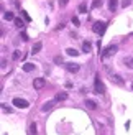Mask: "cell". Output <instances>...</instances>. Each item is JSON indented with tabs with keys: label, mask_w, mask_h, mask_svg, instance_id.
Returning <instances> with one entry per match:
<instances>
[{
	"label": "cell",
	"mask_w": 133,
	"mask_h": 135,
	"mask_svg": "<svg viewBox=\"0 0 133 135\" xmlns=\"http://www.w3.org/2000/svg\"><path fill=\"white\" fill-rule=\"evenodd\" d=\"M20 56H22V51L15 50V51H13V55H12V59H13V61H17V59H20Z\"/></svg>",
	"instance_id": "18"
},
{
	"label": "cell",
	"mask_w": 133,
	"mask_h": 135,
	"mask_svg": "<svg viewBox=\"0 0 133 135\" xmlns=\"http://www.w3.org/2000/svg\"><path fill=\"white\" fill-rule=\"evenodd\" d=\"M85 105H87L89 109H92V110H95V109H97V102H94V100H90V99L85 100Z\"/></svg>",
	"instance_id": "14"
},
{
	"label": "cell",
	"mask_w": 133,
	"mask_h": 135,
	"mask_svg": "<svg viewBox=\"0 0 133 135\" xmlns=\"http://www.w3.org/2000/svg\"><path fill=\"white\" fill-rule=\"evenodd\" d=\"M54 63H56V64H63V58H61V56H56V58H54Z\"/></svg>",
	"instance_id": "25"
},
{
	"label": "cell",
	"mask_w": 133,
	"mask_h": 135,
	"mask_svg": "<svg viewBox=\"0 0 133 135\" xmlns=\"http://www.w3.org/2000/svg\"><path fill=\"white\" fill-rule=\"evenodd\" d=\"M22 69H23L25 73H31V71H35V64H33V63H25V64L22 66Z\"/></svg>",
	"instance_id": "10"
},
{
	"label": "cell",
	"mask_w": 133,
	"mask_h": 135,
	"mask_svg": "<svg viewBox=\"0 0 133 135\" xmlns=\"http://www.w3.org/2000/svg\"><path fill=\"white\" fill-rule=\"evenodd\" d=\"M95 92L97 94H104L105 92V86L100 83V79H99V78H95Z\"/></svg>",
	"instance_id": "5"
},
{
	"label": "cell",
	"mask_w": 133,
	"mask_h": 135,
	"mask_svg": "<svg viewBox=\"0 0 133 135\" xmlns=\"http://www.w3.org/2000/svg\"><path fill=\"white\" fill-rule=\"evenodd\" d=\"M44 84H46L44 78H36L35 81H33V87H35V89H43Z\"/></svg>",
	"instance_id": "4"
},
{
	"label": "cell",
	"mask_w": 133,
	"mask_h": 135,
	"mask_svg": "<svg viewBox=\"0 0 133 135\" xmlns=\"http://www.w3.org/2000/svg\"><path fill=\"white\" fill-rule=\"evenodd\" d=\"M68 99V94L66 92H58L56 94V100H66Z\"/></svg>",
	"instance_id": "16"
},
{
	"label": "cell",
	"mask_w": 133,
	"mask_h": 135,
	"mask_svg": "<svg viewBox=\"0 0 133 135\" xmlns=\"http://www.w3.org/2000/svg\"><path fill=\"white\" fill-rule=\"evenodd\" d=\"M3 18H5V20H15V17H13L12 12H5V13H3Z\"/></svg>",
	"instance_id": "21"
},
{
	"label": "cell",
	"mask_w": 133,
	"mask_h": 135,
	"mask_svg": "<svg viewBox=\"0 0 133 135\" xmlns=\"http://www.w3.org/2000/svg\"><path fill=\"white\" fill-rule=\"evenodd\" d=\"M123 66H125V68H128V69H133V56L123 58Z\"/></svg>",
	"instance_id": "8"
},
{
	"label": "cell",
	"mask_w": 133,
	"mask_h": 135,
	"mask_svg": "<svg viewBox=\"0 0 133 135\" xmlns=\"http://www.w3.org/2000/svg\"><path fill=\"white\" fill-rule=\"evenodd\" d=\"M41 48H43V43L41 41H36L35 45H33V48H31V53H33V55H36V53L41 51Z\"/></svg>",
	"instance_id": "9"
},
{
	"label": "cell",
	"mask_w": 133,
	"mask_h": 135,
	"mask_svg": "<svg viewBox=\"0 0 133 135\" xmlns=\"http://www.w3.org/2000/svg\"><path fill=\"white\" fill-rule=\"evenodd\" d=\"M12 104L13 105H15V107H18V109H26V107H28L30 104L28 102H26V100L25 99H20V97H15V99H13L12 100Z\"/></svg>",
	"instance_id": "3"
},
{
	"label": "cell",
	"mask_w": 133,
	"mask_h": 135,
	"mask_svg": "<svg viewBox=\"0 0 133 135\" xmlns=\"http://www.w3.org/2000/svg\"><path fill=\"white\" fill-rule=\"evenodd\" d=\"M20 38H22L23 41H28V35H26V33H22V35H20Z\"/></svg>",
	"instance_id": "26"
},
{
	"label": "cell",
	"mask_w": 133,
	"mask_h": 135,
	"mask_svg": "<svg viewBox=\"0 0 133 135\" xmlns=\"http://www.w3.org/2000/svg\"><path fill=\"white\" fill-rule=\"evenodd\" d=\"M30 133H31V135H36V133H38V127H36L35 122L30 124Z\"/></svg>",
	"instance_id": "17"
},
{
	"label": "cell",
	"mask_w": 133,
	"mask_h": 135,
	"mask_svg": "<svg viewBox=\"0 0 133 135\" xmlns=\"http://www.w3.org/2000/svg\"><path fill=\"white\" fill-rule=\"evenodd\" d=\"M79 68H81V66L76 64V63H68V64H66V69H68L69 73H77Z\"/></svg>",
	"instance_id": "7"
},
{
	"label": "cell",
	"mask_w": 133,
	"mask_h": 135,
	"mask_svg": "<svg viewBox=\"0 0 133 135\" xmlns=\"http://www.w3.org/2000/svg\"><path fill=\"white\" fill-rule=\"evenodd\" d=\"M53 105H54V100H48V102H46V104L41 107V110H43V112H48V110L51 109Z\"/></svg>",
	"instance_id": "12"
},
{
	"label": "cell",
	"mask_w": 133,
	"mask_h": 135,
	"mask_svg": "<svg viewBox=\"0 0 133 135\" xmlns=\"http://www.w3.org/2000/svg\"><path fill=\"white\" fill-rule=\"evenodd\" d=\"M110 79H112V83L117 84V86H123V84H125L120 74H112V78H110Z\"/></svg>",
	"instance_id": "6"
},
{
	"label": "cell",
	"mask_w": 133,
	"mask_h": 135,
	"mask_svg": "<svg viewBox=\"0 0 133 135\" xmlns=\"http://www.w3.org/2000/svg\"><path fill=\"white\" fill-rule=\"evenodd\" d=\"M13 22H15V26H17V28H23V26H25V22H23L22 18H15Z\"/></svg>",
	"instance_id": "15"
},
{
	"label": "cell",
	"mask_w": 133,
	"mask_h": 135,
	"mask_svg": "<svg viewBox=\"0 0 133 135\" xmlns=\"http://www.w3.org/2000/svg\"><path fill=\"white\" fill-rule=\"evenodd\" d=\"M117 50H118L117 45H110V46H107V48L104 50V53H102V58L107 59V58H110V56H114L115 53H117Z\"/></svg>",
	"instance_id": "1"
},
{
	"label": "cell",
	"mask_w": 133,
	"mask_h": 135,
	"mask_svg": "<svg viewBox=\"0 0 133 135\" xmlns=\"http://www.w3.org/2000/svg\"><path fill=\"white\" fill-rule=\"evenodd\" d=\"M82 50H84V53H90V51H92V43L84 41V43H82Z\"/></svg>",
	"instance_id": "13"
},
{
	"label": "cell",
	"mask_w": 133,
	"mask_h": 135,
	"mask_svg": "<svg viewBox=\"0 0 133 135\" xmlns=\"http://www.w3.org/2000/svg\"><path fill=\"white\" fill-rule=\"evenodd\" d=\"M118 7V0H109V10L110 12H115Z\"/></svg>",
	"instance_id": "11"
},
{
	"label": "cell",
	"mask_w": 133,
	"mask_h": 135,
	"mask_svg": "<svg viewBox=\"0 0 133 135\" xmlns=\"http://www.w3.org/2000/svg\"><path fill=\"white\" fill-rule=\"evenodd\" d=\"M66 53H68L69 56H77V55H79V51L74 50V48H68V50H66Z\"/></svg>",
	"instance_id": "19"
},
{
	"label": "cell",
	"mask_w": 133,
	"mask_h": 135,
	"mask_svg": "<svg viewBox=\"0 0 133 135\" xmlns=\"http://www.w3.org/2000/svg\"><path fill=\"white\" fill-rule=\"evenodd\" d=\"M131 89H133V83H131Z\"/></svg>",
	"instance_id": "29"
},
{
	"label": "cell",
	"mask_w": 133,
	"mask_h": 135,
	"mask_svg": "<svg viewBox=\"0 0 133 135\" xmlns=\"http://www.w3.org/2000/svg\"><path fill=\"white\" fill-rule=\"evenodd\" d=\"M68 2H69V0H59V5H61V7H66V5H68Z\"/></svg>",
	"instance_id": "27"
},
{
	"label": "cell",
	"mask_w": 133,
	"mask_h": 135,
	"mask_svg": "<svg viewBox=\"0 0 133 135\" xmlns=\"http://www.w3.org/2000/svg\"><path fill=\"white\" fill-rule=\"evenodd\" d=\"M99 7H102V0H94L92 2V8H99Z\"/></svg>",
	"instance_id": "22"
},
{
	"label": "cell",
	"mask_w": 133,
	"mask_h": 135,
	"mask_svg": "<svg viewBox=\"0 0 133 135\" xmlns=\"http://www.w3.org/2000/svg\"><path fill=\"white\" fill-rule=\"evenodd\" d=\"M130 2H131V0H123V2H122V7H128Z\"/></svg>",
	"instance_id": "28"
},
{
	"label": "cell",
	"mask_w": 133,
	"mask_h": 135,
	"mask_svg": "<svg viewBox=\"0 0 133 135\" xmlns=\"http://www.w3.org/2000/svg\"><path fill=\"white\" fill-rule=\"evenodd\" d=\"M22 15L25 17V20H26V22H30V20H31V18H30V15H28V13H26L25 10H22Z\"/></svg>",
	"instance_id": "24"
},
{
	"label": "cell",
	"mask_w": 133,
	"mask_h": 135,
	"mask_svg": "<svg viewBox=\"0 0 133 135\" xmlns=\"http://www.w3.org/2000/svg\"><path fill=\"white\" fill-rule=\"evenodd\" d=\"M79 12H81V13H87V3H85V2H82L81 5H79Z\"/></svg>",
	"instance_id": "20"
},
{
	"label": "cell",
	"mask_w": 133,
	"mask_h": 135,
	"mask_svg": "<svg viewBox=\"0 0 133 135\" xmlns=\"http://www.w3.org/2000/svg\"><path fill=\"white\" fill-rule=\"evenodd\" d=\"M92 30H94V33H97V35H104V31L107 30V23L105 22H95L94 26H92Z\"/></svg>",
	"instance_id": "2"
},
{
	"label": "cell",
	"mask_w": 133,
	"mask_h": 135,
	"mask_svg": "<svg viewBox=\"0 0 133 135\" xmlns=\"http://www.w3.org/2000/svg\"><path fill=\"white\" fill-rule=\"evenodd\" d=\"M71 22H72V25H74V26H79V25H81V22H79V18H77V17H72Z\"/></svg>",
	"instance_id": "23"
}]
</instances>
